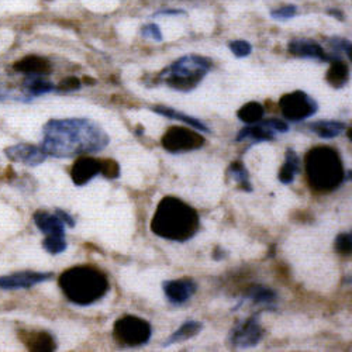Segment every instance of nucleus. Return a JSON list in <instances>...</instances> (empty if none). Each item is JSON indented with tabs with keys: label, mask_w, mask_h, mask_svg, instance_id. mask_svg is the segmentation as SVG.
<instances>
[{
	"label": "nucleus",
	"mask_w": 352,
	"mask_h": 352,
	"mask_svg": "<svg viewBox=\"0 0 352 352\" xmlns=\"http://www.w3.org/2000/svg\"><path fill=\"white\" fill-rule=\"evenodd\" d=\"M110 144L104 129L86 117L51 119L43 127L41 150L47 157L75 158L96 154Z\"/></svg>",
	"instance_id": "1"
},
{
	"label": "nucleus",
	"mask_w": 352,
	"mask_h": 352,
	"mask_svg": "<svg viewBox=\"0 0 352 352\" xmlns=\"http://www.w3.org/2000/svg\"><path fill=\"white\" fill-rule=\"evenodd\" d=\"M200 228V217L189 204L175 196H165L155 210L151 230L155 236L185 243L193 239Z\"/></svg>",
	"instance_id": "2"
},
{
	"label": "nucleus",
	"mask_w": 352,
	"mask_h": 352,
	"mask_svg": "<svg viewBox=\"0 0 352 352\" xmlns=\"http://www.w3.org/2000/svg\"><path fill=\"white\" fill-rule=\"evenodd\" d=\"M58 285L65 298L76 306H91L103 299L110 290L107 276L89 265H78L64 271Z\"/></svg>",
	"instance_id": "3"
},
{
	"label": "nucleus",
	"mask_w": 352,
	"mask_h": 352,
	"mask_svg": "<svg viewBox=\"0 0 352 352\" xmlns=\"http://www.w3.org/2000/svg\"><path fill=\"white\" fill-rule=\"evenodd\" d=\"M305 168L310 186L317 192H333L345 182L342 161L331 146L311 148L305 157Z\"/></svg>",
	"instance_id": "4"
},
{
	"label": "nucleus",
	"mask_w": 352,
	"mask_h": 352,
	"mask_svg": "<svg viewBox=\"0 0 352 352\" xmlns=\"http://www.w3.org/2000/svg\"><path fill=\"white\" fill-rule=\"evenodd\" d=\"M212 61L206 56L190 54L181 56L160 74L169 87L179 92H190L200 85L212 69Z\"/></svg>",
	"instance_id": "5"
},
{
	"label": "nucleus",
	"mask_w": 352,
	"mask_h": 352,
	"mask_svg": "<svg viewBox=\"0 0 352 352\" xmlns=\"http://www.w3.org/2000/svg\"><path fill=\"white\" fill-rule=\"evenodd\" d=\"M153 327L146 320L137 316H123L114 322L113 337L124 346L145 345L151 340Z\"/></svg>",
	"instance_id": "6"
},
{
	"label": "nucleus",
	"mask_w": 352,
	"mask_h": 352,
	"mask_svg": "<svg viewBox=\"0 0 352 352\" xmlns=\"http://www.w3.org/2000/svg\"><path fill=\"white\" fill-rule=\"evenodd\" d=\"M279 109L286 120L292 123H299L317 113L318 103L306 92L295 91L280 98Z\"/></svg>",
	"instance_id": "7"
},
{
	"label": "nucleus",
	"mask_w": 352,
	"mask_h": 352,
	"mask_svg": "<svg viewBox=\"0 0 352 352\" xmlns=\"http://www.w3.org/2000/svg\"><path fill=\"white\" fill-rule=\"evenodd\" d=\"M161 142L165 151L170 154H181L199 150L200 146H203L204 142H206V140H204V137L200 133L193 131L190 129L170 127L162 135Z\"/></svg>",
	"instance_id": "8"
},
{
	"label": "nucleus",
	"mask_w": 352,
	"mask_h": 352,
	"mask_svg": "<svg viewBox=\"0 0 352 352\" xmlns=\"http://www.w3.org/2000/svg\"><path fill=\"white\" fill-rule=\"evenodd\" d=\"M263 329L259 324V316L255 314L234 327L230 333V342L234 348H251L259 344Z\"/></svg>",
	"instance_id": "9"
},
{
	"label": "nucleus",
	"mask_w": 352,
	"mask_h": 352,
	"mask_svg": "<svg viewBox=\"0 0 352 352\" xmlns=\"http://www.w3.org/2000/svg\"><path fill=\"white\" fill-rule=\"evenodd\" d=\"M287 50L292 55L298 58H310V60H318L322 63H333L341 58L337 52L327 54L318 43L309 38H296L287 44Z\"/></svg>",
	"instance_id": "10"
},
{
	"label": "nucleus",
	"mask_w": 352,
	"mask_h": 352,
	"mask_svg": "<svg viewBox=\"0 0 352 352\" xmlns=\"http://www.w3.org/2000/svg\"><path fill=\"white\" fill-rule=\"evenodd\" d=\"M52 272H37V271H21L10 275L0 276V289L3 290H19L30 289L38 283L52 279Z\"/></svg>",
	"instance_id": "11"
},
{
	"label": "nucleus",
	"mask_w": 352,
	"mask_h": 352,
	"mask_svg": "<svg viewBox=\"0 0 352 352\" xmlns=\"http://www.w3.org/2000/svg\"><path fill=\"white\" fill-rule=\"evenodd\" d=\"M162 289L166 299L172 305L181 306L195 295L197 290V283L190 278L173 279V280H165L162 283Z\"/></svg>",
	"instance_id": "12"
},
{
	"label": "nucleus",
	"mask_w": 352,
	"mask_h": 352,
	"mask_svg": "<svg viewBox=\"0 0 352 352\" xmlns=\"http://www.w3.org/2000/svg\"><path fill=\"white\" fill-rule=\"evenodd\" d=\"M5 154L10 161L27 166H38L47 160V154L41 150V146L32 144H16L8 146Z\"/></svg>",
	"instance_id": "13"
},
{
	"label": "nucleus",
	"mask_w": 352,
	"mask_h": 352,
	"mask_svg": "<svg viewBox=\"0 0 352 352\" xmlns=\"http://www.w3.org/2000/svg\"><path fill=\"white\" fill-rule=\"evenodd\" d=\"M98 175H100V161L95 158L82 157L71 168V178L76 186L89 184Z\"/></svg>",
	"instance_id": "14"
},
{
	"label": "nucleus",
	"mask_w": 352,
	"mask_h": 352,
	"mask_svg": "<svg viewBox=\"0 0 352 352\" xmlns=\"http://www.w3.org/2000/svg\"><path fill=\"white\" fill-rule=\"evenodd\" d=\"M13 69L25 76H47L52 72V65L44 56L28 55L17 61Z\"/></svg>",
	"instance_id": "15"
},
{
	"label": "nucleus",
	"mask_w": 352,
	"mask_h": 352,
	"mask_svg": "<svg viewBox=\"0 0 352 352\" xmlns=\"http://www.w3.org/2000/svg\"><path fill=\"white\" fill-rule=\"evenodd\" d=\"M33 220L45 237H65V224L55 213L37 210L33 214Z\"/></svg>",
	"instance_id": "16"
},
{
	"label": "nucleus",
	"mask_w": 352,
	"mask_h": 352,
	"mask_svg": "<svg viewBox=\"0 0 352 352\" xmlns=\"http://www.w3.org/2000/svg\"><path fill=\"white\" fill-rule=\"evenodd\" d=\"M20 340L30 351L50 352L56 349L55 337L48 331H21Z\"/></svg>",
	"instance_id": "17"
},
{
	"label": "nucleus",
	"mask_w": 352,
	"mask_h": 352,
	"mask_svg": "<svg viewBox=\"0 0 352 352\" xmlns=\"http://www.w3.org/2000/svg\"><path fill=\"white\" fill-rule=\"evenodd\" d=\"M151 110L157 114H161L164 117H166V119H172V120H179L185 124H189L192 129H196L197 131H201V133H210L209 127L204 124L203 122H200L199 119H196V117L193 116H189L186 113H182V111H178L175 110L172 107H168V106H155V107H151Z\"/></svg>",
	"instance_id": "18"
},
{
	"label": "nucleus",
	"mask_w": 352,
	"mask_h": 352,
	"mask_svg": "<svg viewBox=\"0 0 352 352\" xmlns=\"http://www.w3.org/2000/svg\"><path fill=\"white\" fill-rule=\"evenodd\" d=\"M276 133L268 129L262 122H258L255 124H247L236 137L237 142H243L247 140H255L256 142L261 141H272L275 138Z\"/></svg>",
	"instance_id": "19"
},
{
	"label": "nucleus",
	"mask_w": 352,
	"mask_h": 352,
	"mask_svg": "<svg viewBox=\"0 0 352 352\" xmlns=\"http://www.w3.org/2000/svg\"><path fill=\"white\" fill-rule=\"evenodd\" d=\"M299 172H300V158L295 151L289 148L286 151L285 162L279 170L278 179L283 185H290L293 181H295V176Z\"/></svg>",
	"instance_id": "20"
},
{
	"label": "nucleus",
	"mask_w": 352,
	"mask_h": 352,
	"mask_svg": "<svg viewBox=\"0 0 352 352\" xmlns=\"http://www.w3.org/2000/svg\"><path fill=\"white\" fill-rule=\"evenodd\" d=\"M23 89L28 98H36L55 92V85L44 79V76H27L23 82Z\"/></svg>",
	"instance_id": "21"
},
{
	"label": "nucleus",
	"mask_w": 352,
	"mask_h": 352,
	"mask_svg": "<svg viewBox=\"0 0 352 352\" xmlns=\"http://www.w3.org/2000/svg\"><path fill=\"white\" fill-rule=\"evenodd\" d=\"M310 130L320 138L331 140L340 137L346 130V124L336 120H318L310 124Z\"/></svg>",
	"instance_id": "22"
},
{
	"label": "nucleus",
	"mask_w": 352,
	"mask_h": 352,
	"mask_svg": "<svg viewBox=\"0 0 352 352\" xmlns=\"http://www.w3.org/2000/svg\"><path fill=\"white\" fill-rule=\"evenodd\" d=\"M201 329H203V324L200 321L189 320V321L184 322V324L164 342V345L168 346V345H172V344H179V342H184L186 340H190V338L196 337L201 331Z\"/></svg>",
	"instance_id": "23"
},
{
	"label": "nucleus",
	"mask_w": 352,
	"mask_h": 352,
	"mask_svg": "<svg viewBox=\"0 0 352 352\" xmlns=\"http://www.w3.org/2000/svg\"><path fill=\"white\" fill-rule=\"evenodd\" d=\"M331 67L330 69L327 71V75H326V79L329 82L330 86L336 87V89H341V87H344L346 83H348V79H349V68L348 65L341 60V58H338V60L330 63Z\"/></svg>",
	"instance_id": "24"
},
{
	"label": "nucleus",
	"mask_w": 352,
	"mask_h": 352,
	"mask_svg": "<svg viewBox=\"0 0 352 352\" xmlns=\"http://www.w3.org/2000/svg\"><path fill=\"white\" fill-rule=\"evenodd\" d=\"M245 299L251 300L254 305H271L278 299V295L271 287L254 285L245 292Z\"/></svg>",
	"instance_id": "25"
},
{
	"label": "nucleus",
	"mask_w": 352,
	"mask_h": 352,
	"mask_svg": "<svg viewBox=\"0 0 352 352\" xmlns=\"http://www.w3.org/2000/svg\"><path fill=\"white\" fill-rule=\"evenodd\" d=\"M263 114H265V109L258 102H250L237 111V117L245 124H255L261 122Z\"/></svg>",
	"instance_id": "26"
},
{
	"label": "nucleus",
	"mask_w": 352,
	"mask_h": 352,
	"mask_svg": "<svg viewBox=\"0 0 352 352\" xmlns=\"http://www.w3.org/2000/svg\"><path fill=\"white\" fill-rule=\"evenodd\" d=\"M228 173L231 178L236 181L243 190L245 192H252V186H251V182H250V173H248V169L245 168V165L241 162V161H236L232 162L228 168Z\"/></svg>",
	"instance_id": "27"
},
{
	"label": "nucleus",
	"mask_w": 352,
	"mask_h": 352,
	"mask_svg": "<svg viewBox=\"0 0 352 352\" xmlns=\"http://www.w3.org/2000/svg\"><path fill=\"white\" fill-rule=\"evenodd\" d=\"M43 247L48 254L58 255L67 250L68 244L65 237H45L43 241Z\"/></svg>",
	"instance_id": "28"
},
{
	"label": "nucleus",
	"mask_w": 352,
	"mask_h": 352,
	"mask_svg": "<svg viewBox=\"0 0 352 352\" xmlns=\"http://www.w3.org/2000/svg\"><path fill=\"white\" fill-rule=\"evenodd\" d=\"M100 161V175L107 179H117L120 176V165L114 160H99Z\"/></svg>",
	"instance_id": "29"
},
{
	"label": "nucleus",
	"mask_w": 352,
	"mask_h": 352,
	"mask_svg": "<svg viewBox=\"0 0 352 352\" xmlns=\"http://www.w3.org/2000/svg\"><path fill=\"white\" fill-rule=\"evenodd\" d=\"M336 251L341 255H351L352 251V236L351 232H341L337 236L334 243Z\"/></svg>",
	"instance_id": "30"
},
{
	"label": "nucleus",
	"mask_w": 352,
	"mask_h": 352,
	"mask_svg": "<svg viewBox=\"0 0 352 352\" xmlns=\"http://www.w3.org/2000/svg\"><path fill=\"white\" fill-rule=\"evenodd\" d=\"M327 41H329V45L333 48V51H336L337 54L344 52L348 56V60H351V58H352V47H351L349 40L341 38V37H331Z\"/></svg>",
	"instance_id": "31"
},
{
	"label": "nucleus",
	"mask_w": 352,
	"mask_h": 352,
	"mask_svg": "<svg viewBox=\"0 0 352 352\" xmlns=\"http://www.w3.org/2000/svg\"><path fill=\"white\" fill-rule=\"evenodd\" d=\"M296 14H298V8L295 5H286V6H282V8L271 12V17L274 20H280V21L290 20Z\"/></svg>",
	"instance_id": "32"
},
{
	"label": "nucleus",
	"mask_w": 352,
	"mask_h": 352,
	"mask_svg": "<svg viewBox=\"0 0 352 352\" xmlns=\"http://www.w3.org/2000/svg\"><path fill=\"white\" fill-rule=\"evenodd\" d=\"M230 50L237 58H245L252 52V45L245 40H236L230 43Z\"/></svg>",
	"instance_id": "33"
},
{
	"label": "nucleus",
	"mask_w": 352,
	"mask_h": 352,
	"mask_svg": "<svg viewBox=\"0 0 352 352\" xmlns=\"http://www.w3.org/2000/svg\"><path fill=\"white\" fill-rule=\"evenodd\" d=\"M80 79L75 78V76H69V78H65L60 82V85L55 86V92H75V91H79L80 89Z\"/></svg>",
	"instance_id": "34"
},
{
	"label": "nucleus",
	"mask_w": 352,
	"mask_h": 352,
	"mask_svg": "<svg viewBox=\"0 0 352 352\" xmlns=\"http://www.w3.org/2000/svg\"><path fill=\"white\" fill-rule=\"evenodd\" d=\"M141 36L145 37V38H151L157 43H161L164 40L162 37V32L158 24L155 23H150V24H145L142 28H141Z\"/></svg>",
	"instance_id": "35"
},
{
	"label": "nucleus",
	"mask_w": 352,
	"mask_h": 352,
	"mask_svg": "<svg viewBox=\"0 0 352 352\" xmlns=\"http://www.w3.org/2000/svg\"><path fill=\"white\" fill-rule=\"evenodd\" d=\"M261 122L275 133H287L289 131V126L285 122L279 120V119H268V120L262 119Z\"/></svg>",
	"instance_id": "36"
},
{
	"label": "nucleus",
	"mask_w": 352,
	"mask_h": 352,
	"mask_svg": "<svg viewBox=\"0 0 352 352\" xmlns=\"http://www.w3.org/2000/svg\"><path fill=\"white\" fill-rule=\"evenodd\" d=\"M54 213L63 220V223L65 224V227H71V228L75 227V219H74L69 213H67V212H64V210H61V209H55Z\"/></svg>",
	"instance_id": "37"
},
{
	"label": "nucleus",
	"mask_w": 352,
	"mask_h": 352,
	"mask_svg": "<svg viewBox=\"0 0 352 352\" xmlns=\"http://www.w3.org/2000/svg\"><path fill=\"white\" fill-rule=\"evenodd\" d=\"M181 14H186L185 10L182 9H164V10H158L153 14V17H161V16H181Z\"/></svg>",
	"instance_id": "38"
},
{
	"label": "nucleus",
	"mask_w": 352,
	"mask_h": 352,
	"mask_svg": "<svg viewBox=\"0 0 352 352\" xmlns=\"http://www.w3.org/2000/svg\"><path fill=\"white\" fill-rule=\"evenodd\" d=\"M327 14H330V16H333V17L341 20V21L344 20V14H342V12L338 10V9H329V10H327Z\"/></svg>",
	"instance_id": "39"
},
{
	"label": "nucleus",
	"mask_w": 352,
	"mask_h": 352,
	"mask_svg": "<svg viewBox=\"0 0 352 352\" xmlns=\"http://www.w3.org/2000/svg\"><path fill=\"white\" fill-rule=\"evenodd\" d=\"M213 258H214L216 261L223 259V258H224V251H223L220 247H216V250H214V252H213Z\"/></svg>",
	"instance_id": "40"
}]
</instances>
